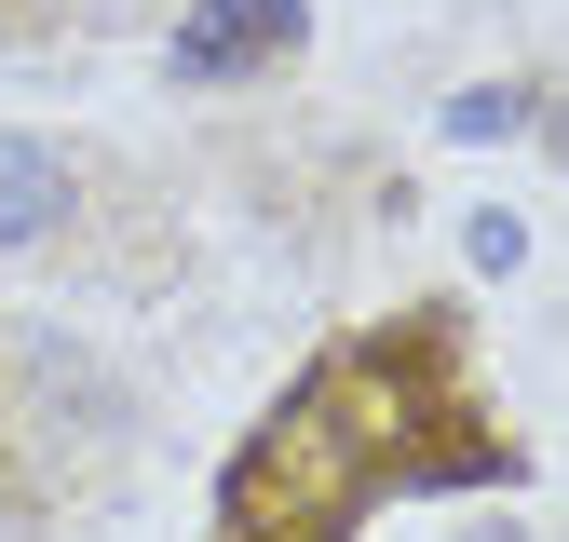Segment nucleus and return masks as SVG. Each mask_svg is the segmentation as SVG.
<instances>
[{
	"mask_svg": "<svg viewBox=\"0 0 569 542\" xmlns=\"http://www.w3.org/2000/svg\"><path fill=\"white\" fill-rule=\"evenodd\" d=\"M299 41H312V0H190L163 68L177 82H244V68H284Z\"/></svg>",
	"mask_w": 569,
	"mask_h": 542,
	"instance_id": "nucleus-1",
	"label": "nucleus"
},
{
	"mask_svg": "<svg viewBox=\"0 0 569 542\" xmlns=\"http://www.w3.org/2000/svg\"><path fill=\"white\" fill-rule=\"evenodd\" d=\"M68 203H82V177H68L54 136H0V244H54Z\"/></svg>",
	"mask_w": 569,
	"mask_h": 542,
	"instance_id": "nucleus-2",
	"label": "nucleus"
},
{
	"mask_svg": "<svg viewBox=\"0 0 569 542\" xmlns=\"http://www.w3.org/2000/svg\"><path fill=\"white\" fill-rule=\"evenodd\" d=\"M529 122V82H475V96H448V136L461 150H488V136H516Z\"/></svg>",
	"mask_w": 569,
	"mask_h": 542,
	"instance_id": "nucleus-3",
	"label": "nucleus"
},
{
	"mask_svg": "<svg viewBox=\"0 0 569 542\" xmlns=\"http://www.w3.org/2000/svg\"><path fill=\"white\" fill-rule=\"evenodd\" d=\"M475 542H516V529H475Z\"/></svg>",
	"mask_w": 569,
	"mask_h": 542,
	"instance_id": "nucleus-4",
	"label": "nucleus"
},
{
	"mask_svg": "<svg viewBox=\"0 0 569 542\" xmlns=\"http://www.w3.org/2000/svg\"><path fill=\"white\" fill-rule=\"evenodd\" d=\"M556 150H569V109H556Z\"/></svg>",
	"mask_w": 569,
	"mask_h": 542,
	"instance_id": "nucleus-5",
	"label": "nucleus"
}]
</instances>
